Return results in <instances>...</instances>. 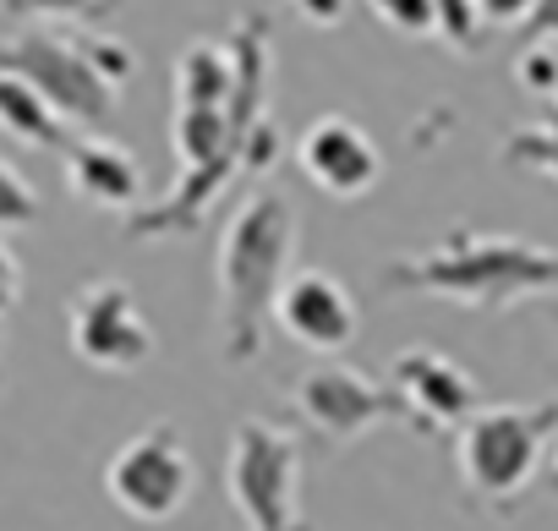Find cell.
Segmentation results:
<instances>
[{"mask_svg": "<svg viewBox=\"0 0 558 531\" xmlns=\"http://www.w3.org/2000/svg\"><path fill=\"white\" fill-rule=\"evenodd\" d=\"M17 302H23V263H17V252L7 241H0V318H7Z\"/></svg>", "mask_w": 558, "mask_h": 531, "instance_id": "obj_20", "label": "cell"}, {"mask_svg": "<svg viewBox=\"0 0 558 531\" xmlns=\"http://www.w3.org/2000/svg\"><path fill=\"white\" fill-rule=\"evenodd\" d=\"M0 132L28 143V148H61L66 143V121L39 99V88L28 77H17L12 67H0Z\"/></svg>", "mask_w": 558, "mask_h": 531, "instance_id": "obj_14", "label": "cell"}, {"mask_svg": "<svg viewBox=\"0 0 558 531\" xmlns=\"http://www.w3.org/2000/svg\"><path fill=\"white\" fill-rule=\"evenodd\" d=\"M192 487H197V466H192L186 438L170 422L132 433L105 466V493L116 498V509H126L132 520H148V526L181 515Z\"/></svg>", "mask_w": 558, "mask_h": 531, "instance_id": "obj_6", "label": "cell"}, {"mask_svg": "<svg viewBox=\"0 0 558 531\" xmlns=\"http://www.w3.org/2000/svg\"><path fill=\"white\" fill-rule=\"evenodd\" d=\"M482 17H476V0H438V34L454 45V50H471L482 45Z\"/></svg>", "mask_w": 558, "mask_h": 531, "instance_id": "obj_18", "label": "cell"}, {"mask_svg": "<svg viewBox=\"0 0 558 531\" xmlns=\"http://www.w3.org/2000/svg\"><path fill=\"white\" fill-rule=\"evenodd\" d=\"M12 17H28V23H66V28H88V23H105L121 12V0H0Z\"/></svg>", "mask_w": 558, "mask_h": 531, "instance_id": "obj_15", "label": "cell"}, {"mask_svg": "<svg viewBox=\"0 0 558 531\" xmlns=\"http://www.w3.org/2000/svg\"><path fill=\"white\" fill-rule=\"evenodd\" d=\"M274 324L286 329V340H296L302 351H318V357L345 351L362 329L356 297L329 269H291V280L274 297Z\"/></svg>", "mask_w": 558, "mask_h": 531, "instance_id": "obj_9", "label": "cell"}, {"mask_svg": "<svg viewBox=\"0 0 558 531\" xmlns=\"http://www.w3.org/2000/svg\"><path fill=\"white\" fill-rule=\"evenodd\" d=\"M291 406H296V417H302L318 438H329V444H356V438L373 433L378 422L405 417L389 384H373L367 373L340 367V362H324V367L302 373V378L291 384Z\"/></svg>", "mask_w": 558, "mask_h": 531, "instance_id": "obj_8", "label": "cell"}, {"mask_svg": "<svg viewBox=\"0 0 558 531\" xmlns=\"http://www.w3.org/2000/svg\"><path fill=\"white\" fill-rule=\"evenodd\" d=\"M553 471H558V444H553Z\"/></svg>", "mask_w": 558, "mask_h": 531, "instance_id": "obj_23", "label": "cell"}, {"mask_svg": "<svg viewBox=\"0 0 558 531\" xmlns=\"http://www.w3.org/2000/svg\"><path fill=\"white\" fill-rule=\"evenodd\" d=\"M66 340L77 362H88L94 373H137L154 357V324L143 318L132 286L121 280H94L72 297Z\"/></svg>", "mask_w": 558, "mask_h": 531, "instance_id": "obj_7", "label": "cell"}, {"mask_svg": "<svg viewBox=\"0 0 558 531\" xmlns=\"http://www.w3.org/2000/svg\"><path fill=\"white\" fill-rule=\"evenodd\" d=\"M389 389H395L405 422H416V427H427V433H449V427L460 433V427L471 422V411H476V384H471V373H465L460 362H449L444 351H427V346L400 351V357L389 362Z\"/></svg>", "mask_w": 558, "mask_h": 531, "instance_id": "obj_10", "label": "cell"}, {"mask_svg": "<svg viewBox=\"0 0 558 531\" xmlns=\"http://www.w3.org/2000/svg\"><path fill=\"white\" fill-rule=\"evenodd\" d=\"M34 219H39V192L28 186L23 170H12L0 159V230H23Z\"/></svg>", "mask_w": 558, "mask_h": 531, "instance_id": "obj_17", "label": "cell"}, {"mask_svg": "<svg viewBox=\"0 0 558 531\" xmlns=\"http://www.w3.org/2000/svg\"><path fill=\"white\" fill-rule=\"evenodd\" d=\"M0 67H12L39 88V99L66 126H99L116 116L121 83L137 72L132 50L110 34H61V28H28L0 45Z\"/></svg>", "mask_w": 558, "mask_h": 531, "instance_id": "obj_3", "label": "cell"}, {"mask_svg": "<svg viewBox=\"0 0 558 531\" xmlns=\"http://www.w3.org/2000/svg\"><path fill=\"white\" fill-rule=\"evenodd\" d=\"M225 487L246 531H307L302 515V438L274 422H235Z\"/></svg>", "mask_w": 558, "mask_h": 531, "instance_id": "obj_5", "label": "cell"}, {"mask_svg": "<svg viewBox=\"0 0 558 531\" xmlns=\"http://www.w3.org/2000/svg\"><path fill=\"white\" fill-rule=\"evenodd\" d=\"M66 186L88 208L126 214L143 203V165L132 159V148H121L110 137H77V143H66Z\"/></svg>", "mask_w": 558, "mask_h": 531, "instance_id": "obj_12", "label": "cell"}, {"mask_svg": "<svg viewBox=\"0 0 558 531\" xmlns=\"http://www.w3.org/2000/svg\"><path fill=\"white\" fill-rule=\"evenodd\" d=\"M235 88H241L235 45L197 39V45L181 50V61H175V105H235Z\"/></svg>", "mask_w": 558, "mask_h": 531, "instance_id": "obj_13", "label": "cell"}, {"mask_svg": "<svg viewBox=\"0 0 558 531\" xmlns=\"http://www.w3.org/2000/svg\"><path fill=\"white\" fill-rule=\"evenodd\" d=\"M531 34H536V39H558V0H536Z\"/></svg>", "mask_w": 558, "mask_h": 531, "instance_id": "obj_22", "label": "cell"}, {"mask_svg": "<svg viewBox=\"0 0 558 531\" xmlns=\"http://www.w3.org/2000/svg\"><path fill=\"white\" fill-rule=\"evenodd\" d=\"M384 286L465 302V307H509V302L558 291V252H547L536 241H514V236L454 230L444 246L389 263Z\"/></svg>", "mask_w": 558, "mask_h": 531, "instance_id": "obj_2", "label": "cell"}, {"mask_svg": "<svg viewBox=\"0 0 558 531\" xmlns=\"http://www.w3.org/2000/svg\"><path fill=\"white\" fill-rule=\"evenodd\" d=\"M296 165H302V176H307L318 192L345 197V203L367 197V192L378 186V176H384L378 143H373L351 116H318V121L296 137Z\"/></svg>", "mask_w": 558, "mask_h": 531, "instance_id": "obj_11", "label": "cell"}, {"mask_svg": "<svg viewBox=\"0 0 558 531\" xmlns=\"http://www.w3.org/2000/svg\"><path fill=\"white\" fill-rule=\"evenodd\" d=\"M367 7H373V17H378L384 28H395V34H411V39L438 34V0H367Z\"/></svg>", "mask_w": 558, "mask_h": 531, "instance_id": "obj_16", "label": "cell"}, {"mask_svg": "<svg viewBox=\"0 0 558 531\" xmlns=\"http://www.w3.org/2000/svg\"><path fill=\"white\" fill-rule=\"evenodd\" d=\"M553 438H558V406H487V411H471V422L454 438L460 482L487 504H509L531 487V476L542 471V455H547Z\"/></svg>", "mask_w": 558, "mask_h": 531, "instance_id": "obj_4", "label": "cell"}, {"mask_svg": "<svg viewBox=\"0 0 558 531\" xmlns=\"http://www.w3.org/2000/svg\"><path fill=\"white\" fill-rule=\"evenodd\" d=\"M296 246V208L286 192L257 186L225 225L214 280H219V351L230 367L263 351V324L274 318V297L291 280Z\"/></svg>", "mask_w": 558, "mask_h": 531, "instance_id": "obj_1", "label": "cell"}, {"mask_svg": "<svg viewBox=\"0 0 558 531\" xmlns=\"http://www.w3.org/2000/svg\"><path fill=\"white\" fill-rule=\"evenodd\" d=\"M296 17H307L313 28H335L345 12H351V0H291Z\"/></svg>", "mask_w": 558, "mask_h": 531, "instance_id": "obj_21", "label": "cell"}, {"mask_svg": "<svg viewBox=\"0 0 558 531\" xmlns=\"http://www.w3.org/2000/svg\"><path fill=\"white\" fill-rule=\"evenodd\" d=\"M476 17L487 28H514V23L536 17V0H476Z\"/></svg>", "mask_w": 558, "mask_h": 531, "instance_id": "obj_19", "label": "cell"}]
</instances>
